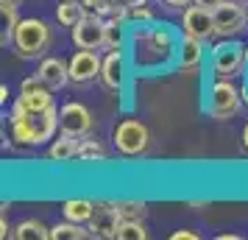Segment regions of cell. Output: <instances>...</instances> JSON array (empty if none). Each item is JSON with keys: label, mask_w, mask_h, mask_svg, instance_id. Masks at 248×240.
Instances as JSON below:
<instances>
[{"label": "cell", "mask_w": 248, "mask_h": 240, "mask_svg": "<svg viewBox=\"0 0 248 240\" xmlns=\"http://www.w3.org/2000/svg\"><path fill=\"white\" fill-rule=\"evenodd\" d=\"M50 25L39 17H25L14 25V34H12V45L17 50L20 59H42L45 50L50 48Z\"/></svg>", "instance_id": "obj_3"}, {"label": "cell", "mask_w": 248, "mask_h": 240, "mask_svg": "<svg viewBox=\"0 0 248 240\" xmlns=\"http://www.w3.org/2000/svg\"><path fill=\"white\" fill-rule=\"evenodd\" d=\"M14 240H47L50 238V229L42 221H23L20 226L12 232Z\"/></svg>", "instance_id": "obj_21"}, {"label": "cell", "mask_w": 248, "mask_h": 240, "mask_svg": "<svg viewBox=\"0 0 248 240\" xmlns=\"http://www.w3.org/2000/svg\"><path fill=\"white\" fill-rule=\"evenodd\" d=\"M151 20H156L154 17V12H151V6H145V3H137V0H131L128 3V23H151Z\"/></svg>", "instance_id": "obj_26"}, {"label": "cell", "mask_w": 248, "mask_h": 240, "mask_svg": "<svg viewBox=\"0 0 248 240\" xmlns=\"http://www.w3.org/2000/svg\"><path fill=\"white\" fill-rule=\"evenodd\" d=\"M246 70H248V45H246Z\"/></svg>", "instance_id": "obj_36"}, {"label": "cell", "mask_w": 248, "mask_h": 240, "mask_svg": "<svg viewBox=\"0 0 248 240\" xmlns=\"http://www.w3.org/2000/svg\"><path fill=\"white\" fill-rule=\"evenodd\" d=\"M243 101L248 103V79H246V87H243Z\"/></svg>", "instance_id": "obj_35"}, {"label": "cell", "mask_w": 248, "mask_h": 240, "mask_svg": "<svg viewBox=\"0 0 248 240\" xmlns=\"http://www.w3.org/2000/svg\"><path fill=\"white\" fill-rule=\"evenodd\" d=\"M92 212H95V201H90V198H70L62 204V215L76 224H90Z\"/></svg>", "instance_id": "obj_18"}, {"label": "cell", "mask_w": 248, "mask_h": 240, "mask_svg": "<svg viewBox=\"0 0 248 240\" xmlns=\"http://www.w3.org/2000/svg\"><path fill=\"white\" fill-rule=\"evenodd\" d=\"M47 84L42 81V76L39 73H34V76H28V79L20 81V92H34V90H45ZM50 90V87H47Z\"/></svg>", "instance_id": "obj_27"}, {"label": "cell", "mask_w": 248, "mask_h": 240, "mask_svg": "<svg viewBox=\"0 0 248 240\" xmlns=\"http://www.w3.org/2000/svg\"><path fill=\"white\" fill-rule=\"evenodd\" d=\"M78 160H81V162H106V160H109V154H106V148L101 145V140L81 137Z\"/></svg>", "instance_id": "obj_22"}, {"label": "cell", "mask_w": 248, "mask_h": 240, "mask_svg": "<svg viewBox=\"0 0 248 240\" xmlns=\"http://www.w3.org/2000/svg\"><path fill=\"white\" fill-rule=\"evenodd\" d=\"M181 31L168 23H137L128 31L125 53L131 59V67L137 76H162L173 73L179 64Z\"/></svg>", "instance_id": "obj_1"}, {"label": "cell", "mask_w": 248, "mask_h": 240, "mask_svg": "<svg viewBox=\"0 0 248 240\" xmlns=\"http://www.w3.org/2000/svg\"><path fill=\"white\" fill-rule=\"evenodd\" d=\"M9 235V224H6V207H3V221H0V238Z\"/></svg>", "instance_id": "obj_31"}, {"label": "cell", "mask_w": 248, "mask_h": 240, "mask_svg": "<svg viewBox=\"0 0 248 240\" xmlns=\"http://www.w3.org/2000/svg\"><path fill=\"white\" fill-rule=\"evenodd\" d=\"M125 25H128V23H114V20H106V48H109V50H125V45H128Z\"/></svg>", "instance_id": "obj_23"}, {"label": "cell", "mask_w": 248, "mask_h": 240, "mask_svg": "<svg viewBox=\"0 0 248 240\" xmlns=\"http://www.w3.org/2000/svg\"><path fill=\"white\" fill-rule=\"evenodd\" d=\"M215 14V34L217 39H234L246 31L248 25V9L240 0H223L212 9Z\"/></svg>", "instance_id": "obj_7"}, {"label": "cell", "mask_w": 248, "mask_h": 240, "mask_svg": "<svg viewBox=\"0 0 248 240\" xmlns=\"http://www.w3.org/2000/svg\"><path fill=\"white\" fill-rule=\"evenodd\" d=\"M9 3H17V6H20V3H23V0H9Z\"/></svg>", "instance_id": "obj_37"}, {"label": "cell", "mask_w": 248, "mask_h": 240, "mask_svg": "<svg viewBox=\"0 0 248 240\" xmlns=\"http://www.w3.org/2000/svg\"><path fill=\"white\" fill-rule=\"evenodd\" d=\"M92 238L90 226L84 229V224H76V221H62L56 226H50V240H87Z\"/></svg>", "instance_id": "obj_20"}, {"label": "cell", "mask_w": 248, "mask_h": 240, "mask_svg": "<svg viewBox=\"0 0 248 240\" xmlns=\"http://www.w3.org/2000/svg\"><path fill=\"white\" fill-rule=\"evenodd\" d=\"M101 64L103 59L98 56V50H76L70 59V81L73 84H90V81L101 79Z\"/></svg>", "instance_id": "obj_12"}, {"label": "cell", "mask_w": 248, "mask_h": 240, "mask_svg": "<svg viewBox=\"0 0 248 240\" xmlns=\"http://www.w3.org/2000/svg\"><path fill=\"white\" fill-rule=\"evenodd\" d=\"M181 34L184 36H192V39H201V42H209L215 39V14L212 9L206 6H198L192 3L181 12Z\"/></svg>", "instance_id": "obj_10"}, {"label": "cell", "mask_w": 248, "mask_h": 240, "mask_svg": "<svg viewBox=\"0 0 248 240\" xmlns=\"http://www.w3.org/2000/svg\"><path fill=\"white\" fill-rule=\"evenodd\" d=\"M117 3H131V0H117Z\"/></svg>", "instance_id": "obj_38"}, {"label": "cell", "mask_w": 248, "mask_h": 240, "mask_svg": "<svg viewBox=\"0 0 248 240\" xmlns=\"http://www.w3.org/2000/svg\"><path fill=\"white\" fill-rule=\"evenodd\" d=\"M70 31H73V45L81 48V50H101V48H106V20L101 14H87Z\"/></svg>", "instance_id": "obj_11"}, {"label": "cell", "mask_w": 248, "mask_h": 240, "mask_svg": "<svg viewBox=\"0 0 248 240\" xmlns=\"http://www.w3.org/2000/svg\"><path fill=\"white\" fill-rule=\"evenodd\" d=\"M246 70V45L234 39H220L212 48V73L215 79H234Z\"/></svg>", "instance_id": "obj_5"}, {"label": "cell", "mask_w": 248, "mask_h": 240, "mask_svg": "<svg viewBox=\"0 0 248 240\" xmlns=\"http://www.w3.org/2000/svg\"><path fill=\"white\" fill-rule=\"evenodd\" d=\"M217 240H240V235H226L223 232V235H217Z\"/></svg>", "instance_id": "obj_34"}, {"label": "cell", "mask_w": 248, "mask_h": 240, "mask_svg": "<svg viewBox=\"0 0 248 240\" xmlns=\"http://www.w3.org/2000/svg\"><path fill=\"white\" fill-rule=\"evenodd\" d=\"M246 3H248V0H246Z\"/></svg>", "instance_id": "obj_39"}, {"label": "cell", "mask_w": 248, "mask_h": 240, "mask_svg": "<svg viewBox=\"0 0 248 240\" xmlns=\"http://www.w3.org/2000/svg\"><path fill=\"white\" fill-rule=\"evenodd\" d=\"M59 131V109H45V112H25L12 120V137L20 145H42L53 140Z\"/></svg>", "instance_id": "obj_2"}, {"label": "cell", "mask_w": 248, "mask_h": 240, "mask_svg": "<svg viewBox=\"0 0 248 240\" xmlns=\"http://www.w3.org/2000/svg\"><path fill=\"white\" fill-rule=\"evenodd\" d=\"M112 140H114V148L120 151L123 157H140L151 145V131H148V126L142 120L125 117L123 123H117Z\"/></svg>", "instance_id": "obj_6"}, {"label": "cell", "mask_w": 248, "mask_h": 240, "mask_svg": "<svg viewBox=\"0 0 248 240\" xmlns=\"http://www.w3.org/2000/svg\"><path fill=\"white\" fill-rule=\"evenodd\" d=\"M168 9H179V12H184L187 6H192V0H162Z\"/></svg>", "instance_id": "obj_29"}, {"label": "cell", "mask_w": 248, "mask_h": 240, "mask_svg": "<svg viewBox=\"0 0 248 240\" xmlns=\"http://www.w3.org/2000/svg\"><path fill=\"white\" fill-rule=\"evenodd\" d=\"M243 148L248 151V123H246V126H243Z\"/></svg>", "instance_id": "obj_33"}, {"label": "cell", "mask_w": 248, "mask_h": 240, "mask_svg": "<svg viewBox=\"0 0 248 240\" xmlns=\"http://www.w3.org/2000/svg\"><path fill=\"white\" fill-rule=\"evenodd\" d=\"M36 73L42 76V81H45L53 92L64 90V87L70 84V62H62V59H56V56L42 59Z\"/></svg>", "instance_id": "obj_15"}, {"label": "cell", "mask_w": 248, "mask_h": 240, "mask_svg": "<svg viewBox=\"0 0 248 240\" xmlns=\"http://www.w3.org/2000/svg\"><path fill=\"white\" fill-rule=\"evenodd\" d=\"M170 240H198V235L190 232V229H179V232H173V235H170Z\"/></svg>", "instance_id": "obj_28"}, {"label": "cell", "mask_w": 248, "mask_h": 240, "mask_svg": "<svg viewBox=\"0 0 248 240\" xmlns=\"http://www.w3.org/2000/svg\"><path fill=\"white\" fill-rule=\"evenodd\" d=\"M87 6L81 3V0H62L59 3V9H56V20L64 28H73V25H78L84 17H87Z\"/></svg>", "instance_id": "obj_19"}, {"label": "cell", "mask_w": 248, "mask_h": 240, "mask_svg": "<svg viewBox=\"0 0 248 240\" xmlns=\"http://www.w3.org/2000/svg\"><path fill=\"white\" fill-rule=\"evenodd\" d=\"M131 73H134V67H131V59H128V53H125V50H109V53L103 56L101 79H98V81H101L106 90L123 92Z\"/></svg>", "instance_id": "obj_8"}, {"label": "cell", "mask_w": 248, "mask_h": 240, "mask_svg": "<svg viewBox=\"0 0 248 240\" xmlns=\"http://www.w3.org/2000/svg\"><path fill=\"white\" fill-rule=\"evenodd\" d=\"M192 3H198V6H206V9H215V6H220L223 0H192Z\"/></svg>", "instance_id": "obj_30"}, {"label": "cell", "mask_w": 248, "mask_h": 240, "mask_svg": "<svg viewBox=\"0 0 248 240\" xmlns=\"http://www.w3.org/2000/svg\"><path fill=\"white\" fill-rule=\"evenodd\" d=\"M56 103H53V90H34V92H20L17 95V101L12 106V114L9 117H20L25 112H45V109H53Z\"/></svg>", "instance_id": "obj_14"}, {"label": "cell", "mask_w": 248, "mask_h": 240, "mask_svg": "<svg viewBox=\"0 0 248 240\" xmlns=\"http://www.w3.org/2000/svg\"><path fill=\"white\" fill-rule=\"evenodd\" d=\"M78 137H70V134H62L59 140L50 143V151H47V160L53 162H70V160H78Z\"/></svg>", "instance_id": "obj_17"}, {"label": "cell", "mask_w": 248, "mask_h": 240, "mask_svg": "<svg viewBox=\"0 0 248 240\" xmlns=\"http://www.w3.org/2000/svg\"><path fill=\"white\" fill-rule=\"evenodd\" d=\"M114 207L123 221H142L145 215V201H114Z\"/></svg>", "instance_id": "obj_25"}, {"label": "cell", "mask_w": 248, "mask_h": 240, "mask_svg": "<svg viewBox=\"0 0 248 240\" xmlns=\"http://www.w3.org/2000/svg\"><path fill=\"white\" fill-rule=\"evenodd\" d=\"M203 64V42L201 39H192V36L181 34V48H179V73H195Z\"/></svg>", "instance_id": "obj_16"}, {"label": "cell", "mask_w": 248, "mask_h": 240, "mask_svg": "<svg viewBox=\"0 0 248 240\" xmlns=\"http://www.w3.org/2000/svg\"><path fill=\"white\" fill-rule=\"evenodd\" d=\"M9 95H12V92H9V87H6V84H3V87H0V103L9 101Z\"/></svg>", "instance_id": "obj_32"}, {"label": "cell", "mask_w": 248, "mask_h": 240, "mask_svg": "<svg viewBox=\"0 0 248 240\" xmlns=\"http://www.w3.org/2000/svg\"><path fill=\"white\" fill-rule=\"evenodd\" d=\"M120 212L114 201H95V212L90 218V232L92 238H114V232L120 226Z\"/></svg>", "instance_id": "obj_13"}, {"label": "cell", "mask_w": 248, "mask_h": 240, "mask_svg": "<svg viewBox=\"0 0 248 240\" xmlns=\"http://www.w3.org/2000/svg\"><path fill=\"white\" fill-rule=\"evenodd\" d=\"M92 112L78 101H67L62 109H59V131L62 134H70V137H90L92 134Z\"/></svg>", "instance_id": "obj_9"}, {"label": "cell", "mask_w": 248, "mask_h": 240, "mask_svg": "<svg viewBox=\"0 0 248 240\" xmlns=\"http://www.w3.org/2000/svg\"><path fill=\"white\" fill-rule=\"evenodd\" d=\"M240 106H243V90H237L232 79H215L209 87V95L203 101V109L209 112V117L232 120V117H237Z\"/></svg>", "instance_id": "obj_4"}, {"label": "cell", "mask_w": 248, "mask_h": 240, "mask_svg": "<svg viewBox=\"0 0 248 240\" xmlns=\"http://www.w3.org/2000/svg\"><path fill=\"white\" fill-rule=\"evenodd\" d=\"M148 229L142 226V221H120V226L114 232V240H145Z\"/></svg>", "instance_id": "obj_24"}]
</instances>
